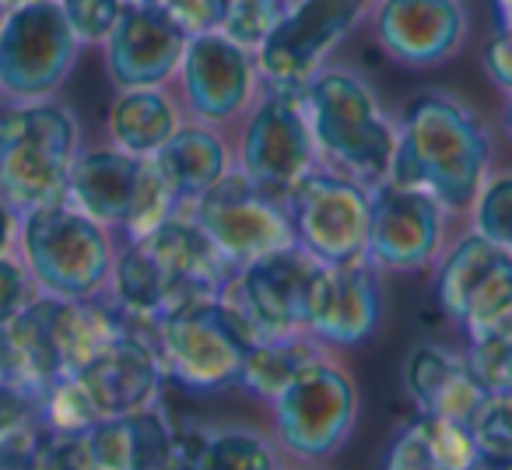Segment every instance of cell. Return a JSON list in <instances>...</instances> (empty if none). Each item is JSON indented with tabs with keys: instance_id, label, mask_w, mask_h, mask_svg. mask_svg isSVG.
<instances>
[{
	"instance_id": "1",
	"label": "cell",
	"mask_w": 512,
	"mask_h": 470,
	"mask_svg": "<svg viewBox=\"0 0 512 470\" xmlns=\"http://www.w3.org/2000/svg\"><path fill=\"white\" fill-rule=\"evenodd\" d=\"M488 169L491 137L467 99L425 88L404 102L386 179L432 193L449 214H463L481 193Z\"/></svg>"
},
{
	"instance_id": "2",
	"label": "cell",
	"mask_w": 512,
	"mask_h": 470,
	"mask_svg": "<svg viewBox=\"0 0 512 470\" xmlns=\"http://www.w3.org/2000/svg\"><path fill=\"white\" fill-rule=\"evenodd\" d=\"M299 102L323 169L341 172L365 190L386 183L397 148V120L383 109L369 74L330 60L302 88Z\"/></svg>"
},
{
	"instance_id": "3",
	"label": "cell",
	"mask_w": 512,
	"mask_h": 470,
	"mask_svg": "<svg viewBox=\"0 0 512 470\" xmlns=\"http://www.w3.org/2000/svg\"><path fill=\"white\" fill-rule=\"evenodd\" d=\"M81 127L57 99L0 106V200L22 218L36 207L67 200Z\"/></svg>"
},
{
	"instance_id": "4",
	"label": "cell",
	"mask_w": 512,
	"mask_h": 470,
	"mask_svg": "<svg viewBox=\"0 0 512 470\" xmlns=\"http://www.w3.org/2000/svg\"><path fill=\"white\" fill-rule=\"evenodd\" d=\"M25 271L43 295L57 299H92L113 278V239L106 225L88 218L71 200L36 207L18 218Z\"/></svg>"
},
{
	"instance_id": "5",
	"label": "cell",
	"mask_w": 512,
	"mask_h": 470,
	"mask_svg": "<svg viewBox=\"0 0 512 470\" xmlns=\"http://www.w3.org/2000/svg\"><path fill=\"white\" fill-rule=\"evenodd\" d=\"M260 330L246 320L225 292L162 316L155 327V348L165 379L190 393H218L235 386L246 351L260 341Z\"/></svg>"
},
{
	"instance_id": "6",
	"label": "cell",
	"mask_w": 512,
	"mask_h": 470,
	"mask_svg": "<svg viewBox=\"0 0 512 470\" xmlns=\"http://www.w3.org/2000/svg\"><path fill=\"white\" fill-rule=\"evenodd\" d=\"M67 200L99 225L123 228L130 239H141L165 218L179 214V204L151 158L127 155L113 144L78 151L67 179Z\"/></svg>"
},
{
	"instance_id": "7",
	"label": "cell",
	"mask_w": 512,
	"mask_h": 470,
	"mask_svg": "<svg viewBox=\"0 0 512 470\" xmlns=\"http://www.w3.org/2000/svg\"><path fill=\"white\" fill-rule=\"evenodd\" d=\"M81 60L85 46L67 25L60 0L18 4L0 25V99H57Z\"/></svg>"
},
{
	"instance_id": "8",
	"label": "cell",
	"mask_w": 512,
	"mask_h": 470,
	"mask_svg": "<svg viewBox=\"0 0 512 470\" xmlns=\"http://www.w3.org/2000/svg\"><path fill=\"white\" fill-rule=\"evenodd\" d=\"M372 0H288L271 36L256 50L264 92L299 99L320 67L334 60L341 43L369 18Z\"/></svg>"
},
{
	"instance_id": "9",
	"label": "cell",
	"mask_w": 512,
	"mask_h": 470,
	"mask_svg": "<svg viewBox=\"0 0 512 470\" xmlns=\"http://www.w3.org/2000/svg\"><path fill=\"white\" fill-rule=\"evenodd\" d=\"M435 309L467 341L512 337V253L467 232L435 260Z\"/></svg>"
},
{
	"instance_id": "10",
	"label": "cell",
	"mask_w": 512,
	"mask_h": 470,
	"mask_svg": "<svg viewBox=\"0 0 512 470\" xmlns=\"http://www.w3.org/2000/svg\"><path fill=\"white\" fill-rule=\"evenodd\" d=\"M235 162L256 190L285 204L292 186L320 165L302 102L285 92H260L253 109L242 116Z\"/></svg>"
},
{
	"instance_id": "11",
	"label": "cell",
	"mask_w": 512,
	"mask_h": 470,
	"mask_svg": "<svg viewBox=\"0 0 512 470\" xmlns=\"http://www.w3.org/2000/svg\"><path fill=\"white\" fill-rule=\"evenodd\" d=\"M295 243L320 264H355L369 246V190L316 165L285 197Z\"/></svg>"
},
{
	"instance_id": "12",
	"label": "cell",
	"mask_w": 512,
	"mask_h": 470,
	"mask_svg": "<svg viewBox=\"0 0 512 470\" xmlns=\"http://www.w3.org/2000/svg\"><path fill=\"white\" fill-rule=\"evenodd\" d=\"M172 85L186 120L211 123V127L239 123L264 92L256 53L232 43L221 29L186 39Z\"/></svg>"
},
{
	"instance_id": "13",
	"label": "cell",
	"mask_w": 512,
	"mask_h": 470,
	"mask_svg": "<svg viewBox=\"0 0 512 470\" xmlns=\"http://www.w3.org/2000/svg\"><path fill=\"white\" fill-rule=\"evenodd\" d=\"M271 404L278 439L302 460L334 456L348 442L358 418L355 379L330 358L299 372Z\"/></svg>"
},
{
	"instance_id": "14",
	"label": "cell",
	"mask_w": 512,
	"mask_h": 470,
	"mask_svg": "<svg viewBox=\"0 0 512 470\" xmlns=\"http://www.w3.org/2000/svg\"><path fill=\"white\" fill-rule=\"evenodd\" d=\"M186 214L197 221L200 232L211 239L214 250L235 271L267 257V253L295 246V232L285 214V204L256 190L239 169L218 179Z\"/></svg>"
},
{
	"instance_id": "15",
	"label": "cell",
	"mask_w": 512,
	"mask_h": 470,
	"mask_svg": "<svg viewBox=\"0 0 512 470\" xmlns=\"http://www.w3.org/2000/svg\"><path fill=\"white\" fill-rule=\"evenodd\" d=\"M446 207L425 190L386 183L369 190V246L365 260L379 274H418L442 257Z\"/></svg>"
},
{
	"instance_id": "16",
	"label": "cell",
	"mask_w": 512,
	"mask_h": 470,
	"mask_svg": "<svg viewBox=\"0 0 512 470\" xmlns=\"http://www.w3.org/2000/svg\"><path fill=\"white\" fill-rule=\"evenodd\" d=\"M369 22L383 57L411 71L449 64L470 39L467 0H372Z\"/></svg>"
},
{
	"instance_id": "17",
	"label": "cell",
	"mask_w": 512,
	"mask_h": 470,
	"mask_svg": "<svg viewBox=\"0 0 512 470\" xmlns=\"http://www.w3.org/2000/svg\"><path fill=\"white\" fill-rule=\"evenodd\" d=\"M383 323V292L379 271L369 260L355 264H320L316 260L306 281L302 330L327 348H358L372 341Z\"/></svg>"
},
{
	"instance_id": "18",
	"label": "cell",
	"mask_w": 512,
	"mask_h": 470,
	"mask_svg": "<svg viewBox=\"0 0 512 470\" xmlns=\"http://www.w3.org/2000/svg\"><path fill=\"white\" fill-rule=\"evenodd\" d=\"M186 32L151 0H127L120 22L99 46L113 88H169L186 50Z\"/></svg>"
},
{
	"instance_id": "19",
	"label": "cell",
	"mask_w": 512,
	"mask_h": 470,
	"mask_svg": "<svg viewBox=\"0 0 512 470\" xmlns=\"http://www.w3.org/2000/svg\"><path fill=\"white\" fill-rule=\"evenodd\" d=\"M316 257H309L299 243L288 250L267 253L253 264L239 267L228 281L225 295L246 313L264 337L302 330V302H306V281Z\"/></svg>"
},
{
	"instance_id": "20",
	"label": "cell",
	"mask_w": 512,
	"mask_h": 470,
	"mask_svg": "<svg viewBox=\"0 0 512 470\" xmlns=\"http://www.w3.org/2000/svg\"><path fill=\"white\" fill-rule=\"evenodd\" d=\"M99 418H127L155 407L165 383V365L158 358L155 337L123 334L78 372Z\"/></svg>"
},
{
	"instance_id": "21",
	"label": "cell",
	"mask_w": 512,
	"mask_h": 470,
	"mask_svg": "<svg viewBox=\"0 0 512 470\" xmlns=\"http://www.w3.org/2000/svg\"><path fill=\"white\" fill-rule=\"evenodd\" d=\"M404 383L418 411L446 418L467 432L481 404L488 400L474 372L467 369V358L442 344H414L404 362Z\"/></svg>"
},
{
	"instance_id": "22",
	"label": "cell",
	"mask_w": 512,
	"mask_h": 470,
	"mask_svg": "<svg viewBox=\"0 0 512 470\" xmlns=\"http://www.w3.org/2000/svg\"><path fill=\"white\" fill-rule=\"evenodd\" d=\"M169 421L148 407L127 418H99L78 435L81 460L88 470H165L172 463Z\"/></svg>"
},
{
	"instance_id": "23",
	"label": "cell",
	"mask_w": 512,
	"mask_h": 470,
	"mask_svg": "<svg viewBox=\"0 0 512 470\" xmlns=\"http://www.w3.org/2000/svg\"><path fill=\"white\" fill-rule=\"evenodd\" d=\"M162 183L169 186L179 211H190L218 179L232 172V151L218 127L200 120H183L162 148L151 155Z\"/></svg>"
},
{
	"instance_id": "24",
	"label": "cell",
	"mask_w": 512,
	"mask_h": 470,
	"mask_svg": "<svg viewBox=\"0 0 512 470\" xmlns=\"http://www.w3.org/2000/svg\"><path fill=\"white\" fill-rule=\"evenodd\" d=\"M183 123V106L169 88H116L106 109L109 144L151 158Z\"/></svg>"
},
{
	"instance_id": "25",
	"label": "cell",
	"mask_w": 512,
	"mask_h": 470,
	"mask_svg": "<svg viewBox=\"0 0 512 470\" xmlns=\"http://www.w3.org/2000/svg\"><path fill=\"white\" fill-rule=\"evenodd\" d=\"M327 358V344L316 341L309 330H285V334L260 337L242 358V369L235 386L249 393V397L274 400L299 372Z\"/></svg>"
},
{
	"instance_id": "26",
	"label": "cell",
	"mask_w": 512,
	"mask_h": 470,
	"mask_svg": "<svg viewBox=\"0 0 512 470\" xmlns=\"http://www.w3.org/2000/svg\"><path fill=\"white\" fill-rule=\"evenodd\" d=\"M172 470H274V453L260 435L228 428V432H176Z\"/></svg>"
},
{
	"instance_id": "27",
	"label": "cell",
	"mask_w": 512,
	"mask_h": 470,
	"mask_svg": "<svg viewBox=\"0 0 512 470\" xmlns=\"http://www.w3.org/2000/svg\"><path fill=\"white\" fill-rule=\"evenodd\" d=\"M39 421L57 435H81L99 421L92 397L78 376H64L39 393Z\"/></svg>"
},
{
	"instance_id": "28",
	"label": "cell",
	"mask_w": 512,
	"mask_h": 470,
	"mask_svg": "<svg viewBox=\"0 0 512 470\" xmlns=\"http://www.w3.org/2000/svg\"><path fill=\"white\" fill-rule=\"evenodd\" d=\"M470 214H474L470 232L484 235L488 243L512 253V172H498V176L484 179L481 193L470 204Z\"/></svg>"
},
{
	"instance_id": "29",
	"label": "cell",
	"mask_w": 512,
	"mask_h": 470,
	"mask_svg": "<svg viewBox=\"0 0 512 470\" xmlns=\"http://www.w3.org/2000/svg\"><path fill=\"white\" fill-rule=\"evenodd\" d=\"M288 0H225V18H221V32L232 43L246 46V50H260L271 29L278 25L281 11Z\"/></svg>"
},
{
	"instance_id": "30",
	"label": "cell",
	"mask_w": 512,
	"mask_h": 470,
	"mask_svg": "<svg viewBox=\"0 0 512 470\" xmlns=\"http://www.w3.org/2000/svg\"><path fill=\"white\" fill-rule=\"evenodd\" d=\"M467 369L481 383L488 397L512 393V337H491V341H467Z\"/></svg>"
},
{
	"instance_id": "31",
	"label": "cell",
	"mask_w": 512,
	"mask_h": 470,
	"mask_svg": "<svg viewBox=\"0 0 512 470\" xmlns=\"http://www.w3.org/2000/svg\"><path fill=\"white\" fill-rule=\"evenodd\" d=\"M123 8H127V0H60V11L85 50H99L106 43Z\"/></svg>"
},
{
	"instance_id": "32",
	"label": "cell",
	"mask_w": 512,
	"mask_h": 470,
	"mask_svg": "<svg viewBox=\"0 0 512 470\" xmlns=\"http://www.w3.org/2000/svg\"><path fill=\"white\" fill-rule=\"evenodd\" d=\"M470 439H474L477 456L509 460L512 456V393L484 400L474 425H470Z\"/></svg>"
},
{
	"instance_id": "33",
	"label": "cell",
	"mask_w": 512,
	"mask_h": 470,
	"mask_svg": "<svg viewBox=\"0 0 512 470\" xmlns=\"http://www.w3.org/2000/svg\"><path fill=\"white\" fill-rule=\"evenodd\" d=\"M151 4L162 8L186 36L221 29V18H225V0H151Z\"/></svg>"
},
{
	"instance_id": "34",
	"label": "cell",
	"mask_w": 512,
	"mask_h": 470,
	"mask_svg": "<svg viewBox=\"0 0 512 470\" xmlns=\"http://www.w3.org/2000/svg\"><path fill=\"white\" fill-rule=\"evenodd\" d=\"M46 435H50V428H39V421L4 435L0 439V470H39Z\"/></svg>"
},
{
	"instance_id": "35",
	"label": "cell",
	"mask_w": 512,
	"mask_h": 470,
	"mask_svg": "<svg viewBox=\"0 0 512 470\" xmlns=\"http://www.w3.org/2000/svg\"><path fill=\"white\" fill-rule=\"evenodd\" d=\"M32 302V274L15 257H0V327H8Z\"/></svg>"
},
{
	"instance_id": "36",
	"label": "cell",
	"mask_w": 512,
	"mask_h": 470,
	"mask_svg": "<svg viewBox=\"0 0 512 470\" xmlns=\"http://www.w3.org/2000/svg\"><path fill=\"white\" fill-rule=\"evenodd\" d=\"M11 239H18V214L0 200V257L8 253Z\"/></svg>"
},
{
	"instance_id": "37",
	"label": "cell",
	"mask_w": 512,
	"mask_h": 470,
	"mask_svg": "<svg viewBox=\"0 0 512 470\" xmlns=\"http://www.w3.org/2000/svg\"><path fill=\"white\" fill-rule=\"evenodd\" d=\"M467 470H512V456L509 460H491V456H474Z\"/></svg>"
},
{
	"instance_id": "38",
	"label": "cell",
	"mask_w": 512,
	"mask_h": 470,
	"mask_svg": "<svg viewBox=\"0 0 512 470\" xmlns=\"http://www.w3.org/2000/svg\"><path fill=\"white\" fill-rule=\"evenodd\" d=\"M495 11H498V25H505L512 18V0H495Z\"/></svg>"
},
{
	"instance_id": "39",
	"label": "cell",
	"mask_w": 512,
	"mask_h": 470,
	"mask_svg": "<svg viewBox=\"0 0 512 470\" xmlns=\"http://www.w3.org/2000/svg\"><path fill=\"white\" fill-rule=\"evenodd\" d=\"M502 123H505V130H509V137H512V95H505V106H502Z\"/></svg>"
},
{
	"instance_id": "40",
	"label": "cell",
	"mask_w": 512,
	"mask_h": 470,
	"mask_svg": "<svg viewBox=\"0 0 512 470\" xmlns=\"http://www.w3.org/2000/svg\"><path fill=\"white\" fill-rule=\"evenodd\" d=\"M498 29H502V32H505V39H509V43H512V18H509V22H505V25H498Z\"/></svg>"
},
{
	"instance_id": "41",
	"label": "cell",
	"mask_w": 512,
	"mask_h": 470,
	"mask_svg": "<svg viewBox=\"0 0 512 470\" xmlns=\"http://www.w3.org/2000/svg\"><path fill=\"white\" fill-rule=\"evenodd\" d=\"M8 11H11V8H8V4H4V0H0V25H4V18H8Z\"/></svg>"
},
{
	"instance_id": "42",
	"label": "cell",
	"mask_w": 512,
	"mask_h": 470,
	"mask_svg": "<svg viewBox=\"0 0 512 470\" xmlns=\"http://www.w3.org/2000/svg\"><path fill=\"white\" fill-rule=\"evenodd\" d=\"M4 4H8V8H18V4H32V0H4Z\"/></svg>"
},
{
	"instance_id": "43",
	"label": "cell",
	"mask_w": 512,
	"mask_h": 470,
	"mask_svg": "<svg viewBox=\"0 0 512 470\" xmlns=\"http://www.w3.org/2000/svg\"><path fill=\"white\" fill-rule=\"evenodd\" d=\"M165 470H172V467H165Z\"/></svg>"
}]
</instances>
